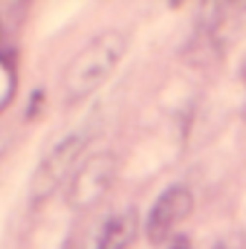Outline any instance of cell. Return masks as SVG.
<instances>
[{
  "mask_svg": "<svg viewBox=\"0 0 246 249\" xmlns=\"http://www.w3.org/2000/svg\"><path fill=\"white\" fill-rule=\"evenodd\" d=\"M124 53H127V38L122 29H105L93 41H87L64 67L61 90L67 105H75L93 96L116 72Z\"/></svg>",
  "mask_w": 246,
  "mask_h": 249,
  "instance_id": "1",
  "label": "cell"
},
{
  "mask_svg": "<svg viewBox=\"0 0 246 249\" xmlns=\"http://www.w3.org/2000/svg\"><path fill=\"white\" fill-rule=\"evenodd\" d=\"M90 136H93L90 127L72 130L70 136H64L61 142H55V145L44 154L41 165H38L35 174H32V186H29V197H32L35 206H41L44 200H50V197L58 191V186L67 183V180L75 174L78 160H81V154H84Z\"/></svg>",
  "mask_w": 246,
  "mask_h": 249,
  "instance_id": "2",
  "label": "cell"
},
{
  "mask_svg": "<svg viewBox=\"0 0 246 249\" xmlns=\"http://www.w3.org/2000/svg\"><path fill=\"white\" fill-rule=\"evenodd\" d=\"M119 174V160L110 151H99L90 154L87 160H81V165L75 168V174L70 177L67 186V206L72 212H90L96 209L107 191L113 188V180Z\"/></svg>",
  "mask_w": 246,
  "mask_h": 249,
  "instance_id": "3",
  "label": "cell"
},
{
  "mask_svg": "<svg viewBox=\"0 0 246 249\" xmlns=\"http://www.w3.org/2000/svg\"><path fill=\"white\" fill-rule=\"evenodd\" d=\"M194 209V194L188 186H168L151 206L145 217V238L151 244H162L174 235V229L183 223Z\"/></svg>",
  "mask_w": 246,
  "mask_h": 249,
  "instance_id": "4",
  "label": "cell"
},
{
  "mask_svg": "<svg viewBox=\"0 0 246 249\" xmlns=\"http://www.w3.org/2000/svg\"><path fill=\"white\" fill-rule=\"evenodd\" d=\"M136 235H139V212L124 209L110 217H102L81 241V249H127Z\"/></svg>",
  "mask_w": 246,
  "mask_h": 249,
  "instance_id": "5",
  "label": "cell"
},
{
  "mask_svg": "<svg viewBox=\"0 0 246 249\" xmlns=\"http://www.w3.org/2000/svg\"><path fill=\"white\" fill-rule=\"evenodd\" d=\"M211 249H246V247H244L241 238H223V241H217Z\"/></svg>",
  "mask_w": 246,
  "mask_h": 249,
  "instance_id": "6",
  "label": "cell"
},
{
  "mask_svg": "<svg viewBox=\"0 0 246 249\" xmlns=\"http://www.w3.org/2000/svg\"><path fill=\"white\" fill-rule=\"evenodd\" d=\"M168 249H191V241L185 238V235H174L171 238V247Z\"/></svg>",
  "mask_w": 246,
  "mask_h": 249,
  "instance_id": "7",
  "label": "cell"
}]
</instances>
